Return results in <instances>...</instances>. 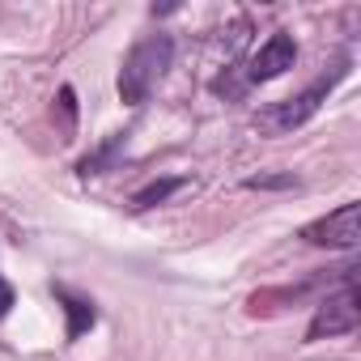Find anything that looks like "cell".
<instances>
[{"instance_id": "cell-10", "label": "cell", "mask_w": 361, "mask_h": 361, "mask_svg": "<svg viewBox=\"0 0 361 361\" xmlns=\"http://www.w3.org/2000/svg\"><path fill=\"white\" fill-rule=\"evenodd\" d=\"M60 111H64V132H73V119H77V94L64 85L60 90Z\"/></svg>"}, {"instance_id": "cell-9", "label": "cell", "mask_w": 361, "mask_h": 361, "mask_svg": "<svg viewBox=\"0 0 361 361\" xmlns=\"http://www.w3.org/2000/svg\"><path fill=\"white\" fill-rule=\"evenodd\" d=\"M247 188L276 192V188H298V178H293V174H255V178H247Z\"/></svg>"}, {"instance_id": "cell-8", "label": "cell", "mask_w": 361, "mask_h": 361, "mask_svg": "<svg viewBox=\"0 0 361 361\" xmlns=\"http://www.w3.org/2000/svg\"><path fill=\"white\" fill-rule=\"evenodd\" d=\"M119 145H123V132H115V136H111L102 149L85 153V157H81V166H77V174H81V178H90V174H102V170L111 166V157H115V149H119Z\"/></svg>"}, {"instance_id": "cell-4", "label": "cell", "mask_w": 361, "mask_h": 361, "mask_svg": "<svg viewBox=\"0 0 361 361\" xmlns=\"http://www.w3.org/2000/svg\"><path fill=\"white\" fill-rule=\"evenodd\" d=\"M357 323H361V306H357V289L348 285L340 298H327V302L314 310V319H310V327H306V340L348 336V331H357Z\"/></svg>"}, {"instance_id": "cell-7", "label": "cell", "mask_w": 361, "mask_h": 361, "mask_svg": "<svg viewBox=\"0 0 361 361\" xmlns=\"http://www.w3.org/2000/svg\"><path fill=\"white\" fill-rule=\"evenodd\" d=\"M60 302H64V310H68V340L85 336V331L94 327V306H90L85 298H73V293H64V289H60Z\"/></svg>"}, {"instance_id": "cell-3", "label": "cell", "mask_w": 361, "mask_h": 361, "mask_svg": "<svg viewBox=\"0 0 361 361\" xmlns=\"http://www.w3.org/2000/svg\"><path fill=\"white\" fill-rule=\"evenodd\" d=\"M302 238H306L310 247H340V251H348V247L361 243V209L348 200V204H340L336 213L310 221V226L302 230Z\"/></svg>"}, {"instance_id": "cell-11", "label": "cell", "mask_w": 361, "mask_h": 361, "mask_svg": "<svg viewBox=\"0 0 361 361\" xmlns=\"http://www.w3.org/2000/svg\"><path fill=\"white\" fill-rule=\"evenodd\" d=\"M13 310V285L9 281H0V319H5Z\"/></svg>"}, {"instance_id": "cell-2", "label": "cell", "mask_w": 361, "mask_h": 361, "mask_svg": "<svg viewBox=\"0 0 361 361\" xmlns=\"http://www.w3.org/2000/svg\"><path fill=\"white\" fill-rule=\"evenodd\" d=\"M344 77V64L340 68H331L327 77H319L310 90H302L298 98H285V102H276V106H268L259 119H255V128L264 132V136H285V132H293V128H302L319 106H323V98L336 90V81Z\"/></svg>"}, {"instance_id": "cell-5", "label": "cell", "mask_w": 361, "mask_h": 361, "mask_svg": "<svg viewBox=\"0 0 361 361\" xmlns=\"http://www.w3.org/2000/svg\"><path fill=\"white\" fill-rule=\"evenodd\" d=\"M293 60H298V43H293L285 30H276V35L251 56L247 77H251V81H272V77H281L285 68H293Z\"/></svg>"}, {"instance_id": "cell-1", "label": "cell", "mask_w": 361, "mask_h": 361, "mask_svg": "<svg viewBox=\"0 0 361 361\" xmlns=\"http://www.w3.org/2000/svg\"><path fill=\"white\" fill-rule=\"evenodd\" d=\"M170 56H174V43H170L166 35L140 39V43L128 51L123 68H119V98H123L128 106H140V102L157 90V81L166 77Z\"/></svg>"}, {"instance_id": "cell-6", "label": "cell", "mask_w": 361, "mask_h": 361, "mask_svg": "<svg viewBox=\"0 0 361 361\" xmlns=\"http://www.w3.org/2000/svg\"><path fill=\"white\" fill-rule=\"evenodd\" d=\"M192 178H157V183H149L145 192L132 196V209H153V204H166L174 192H188Z\"/></svg>"}]
</instances>
